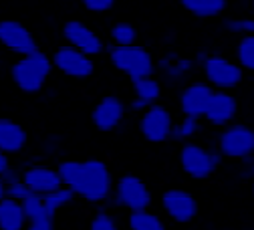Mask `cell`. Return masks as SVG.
<instances>
[{
	"mask_svg": "<svg viewBox=\"0 0 254 230\" xmlns=\"http://www.w3.org/2000/svg\"><path fill=\"white\" fill-rule=\"evenodd\" d=\"M57 170L63 186L71 188L77 198L95 206H101L111 200L115 180L105 159H63L57 163Z\"/></svg>",
	"mask_w": 254,
	"mask_h": 230,
	"instance_id": "cell-1",
	"label": "cell"
},
{
	"mask_svg": "<svg viewBox=\"0 0 254 230\" xmlns=\"http://www.w3.org/2000/svg\"><path fill=\"white\" fill-rule=\"evenodd\" d=\"M53 71H55L53 57H49L47 53L39 49L33 55L18 57L10 65V79L22 93L37 95L45 89V83Z\"/></svg>",
	"mask_w": 254,
	"mask_h": 230,
	"instance_id": "cell-2",
	"label": "cell"
},
{
	"mask_svg": "<svg viewBox=\"0 0 254 230\" xmlns=\"http://www.w3.org/2000/svg\"><path fill=\"white\" fill-rule=\"evenodd\" d=\"M196 63L204 75V81L214 91H232L244 79V69L236 63V59H230L226 55L198 53Z\"/></svg>",
	"mask_w": 254,
	"mask_h": 230,
	"instance_id": "cell-3",
	"label": "cell"
},
{
	"mask_svg": "<svg viewBox=\"0 0 254 230\" xmlns=\"http://www.w3.org/2000/svg\"><path fill=\"white\" fill-rule=\"evenodd\" d=\"M109 61L111 65L123 73L131 83L145 79V77H155L157 73V61L153 53L143 47V45H127V47H111L109 49Z\"/></svg>",
	"mask_w": 254,
	"mask_h": 230,
	"instance_id": "cell-4",
	"label": "cell"
},
{
	"mask_svg": "<svg viewBox=\"0 0 254 230\" xmlns=\"http://www.w3.org/2000/svg\"><path fill=\"white\" fill-rule=\"evenodd\" d=\"M222 161H224V157H222V153L216 148H208L194 140L184 142L178 152V163L182 172L188 178L200 180V182L210 180L218 172Z\"/></svg>",
	"mask_w": 254,
	"mask_h": 230,
	"instance_id": "cell-5",
	"label": "cell"
},
{
	"mask_svg": "<svg viewBox=\"0 0 254 230\" xmlns=\"http://www.w3.org/2000/svg\"><path fill=\"white\" fill-rule=\"evenodd\" d=\"M216 150L230 161L250 159L254 155V129L240 121L222 127L216 136Z\"/></svg>",
	"mask_w": 254,
	"mask_h": 230,
	"instance_id": "cell-6",
	"label": "cell"
},
{
	"mask_svg": "<svg viewBox=\"0 0 254 230\" xmlns=\"http://www.w3.org/2000/svg\"><path fill=\"white\" fill-rule=\"evenodd\" d=\"M111 202L119 208H125L127 212L149 210L153 196L141 178H137L133 174H123L119 180H115Z\"/></svg>",
	"mask_w": 254,
	"mask_h": 230,
	"instance_id": "cell-7",
	"label": "cell"
},
{
	"mask_svg": "<svg viewBox=\"0 0 254 230\" xmlns=\"http://www.w3.org/2000/svg\"><path fill=\"white\" fill-rule=\"evenodd\" d=\"M174 125H176V121H174L172 111L166 105H162V103H155V105L147 107L145 111H141L139 121H137L139 134L149 144L170 142L172 140Z\"/></svg>",
	"mask_w": 254,
	"mask_h": 230,
	"instance_id": "cell-8",
	"label": "cell"
},
{
	"mask_svg": "<svg viewBox=\"0 0 254 230\" xmlns=\"http://www.w3.org/2000/svg\"><path fill=\"white\" fill-rule=\"evenodd\" d=\"M53 57V65L59 73H63L65 77H71L75 81H87L95 75V61L93 57L85 55L83 51L71 47V45H61L57 47V51L51 55Z\"/></svg>",
	"mask_w": 254,
	"mask_h": 230,
	"instance_id": "cell-9",
	"label": "cell"
},
{
	"mask_svg": "<svg viewBox=\"0 0 254 230\" xmlns=\"http://www.w3.org/2000/svg\"><path fill=\"white\" fill-rule=\"evenodd\" d=\"M162 210L176 224H190L200 210L198 198L186 188H168L160 198Z\"/></svg>",
	"mask_w": 254,
	"mask_h": 230,
	"instance_id": "cell-10",
	"label": "cell"
},
{
	"mask_svg": "<svg viewBox=\"0 0 254 230\" xmlns=\"http://www.w3.org/2000/svg\"><path fill=\"white\" fill-rule=\"evenodd\" d=\"M0 45L18 57H26L39 51V43L20 20L2 18L0 20Z\"/></svg>",
	"mask_w": 254,
	"mask_h": 230,
	"instance_id": "cell-11",
	"label": "cell"
},
{
	"mask_svg": "<svg viewBox=\"0 0 254 230\" xmlns=\"http://www.w3.org/2000/svg\"><path fill=\"white\" fill-rule=\"evenodd\" d=\"M236 115H238V99L232 95V91H214L204 107L202 119L208 125L222 129L234 123Z\"/></svg>",
	"mask_w": 254,
	"mask_h": 230,
	"instance_id": "cell-12",
	"label": "cell"
},
{
	"mask_svg": "<svg viewBox=\"0 0 254 230\" xmlns=\"http://www.w3.org/2000/svg\"><path fill=\"white\" fill-rule=\"evenodd\" d=\"M63 37H65V43L83 51L89 57H97L105 51V41L101 39L99 32H95L89 24H85L83 20H67L63 24Z\"/></svg>",
	"mask_w": 254,
	"mask_h": 230,
	"instance_id": "cell-13",
	"label": "cell"
},
{
	"mask_svg": "<svg viewBox=\"0 0 254 230\" xmlns=\"http://www.w3.org/2000/svg\"><path fill=\"white\" fill-rule=\"evenodd\" d=\"M127 115V105L117 95H105L91 111V123L99 131H115Z\"/></svg>",
	"mask_w": 254,
	"mask_h": 230,
	"instance_id": "cell-14",
	"label": "cell"
},
{
	"mask_svg": "<svg viewBox=\"0 0 254 230\" xmlns=\"http://www.w3.org/2000/svg\"><path fill=\"white\" fill-rule=\"evenodd\" d=\"M214 93V89L206 83V81H192L186 83L178 95V107L182 111L184 117H196L202 119L204 107L210 99V95Z\"/></svg>",
	"mask_w": 254,
	"mask_h": 230,
	"instance_id": "cell-15",
	"label": "cell"
},
{
	"mask_svg": "<svg viewBox=\"0 0 254 230\" xmlns=\"http://www.w3.org/2000/svg\"><path fill=\"white\" fill-rule=\"evenodd\" d=\"M198 67L196 59L184 57L176 51H166L164 57L157 63V73H160L162 81L168 85H178L188 81V77L194 73V69Z\"/></svg>",
	"mask_w": 254,
	"mask_h": 230,
	"instance_id": "cell-16",
	"label": "cell"
},
{
	"mask_svg": "<svg viewBox=\"0 0 254 230\" xmlns=\"http://www.w3.org/2000/svg\"><path fill=\"white\" fill-rule=\"evenodd\" d=\"M22 182L28 186V190L39 196H47L63 186V180L59 176V170L53 166H45V163H37V166H28L22 172Z\"/></svg>",
	"mask_w": 254,
	"mask_h": 230,
	"instance_id": "cell-17",
	"label": "cell"
},
{
	"mask_svg": "<svg viewBox=\"0 0 254 230\" xmlns=\"http://www.w3.org/2000/svg\"><path fill=\"white\" fill-rule=\"evenodd\" d=\"M26 144H28V131L20 123L8 117H0V152L16 155L24 152Z\"/></svg>",
	"mask_w": 254,
	"mask_h": 230,
	"instance_id": "cell-18",
	"label": "cell"
},
{
	"mask_svg": "<svg viewBox=\"0 0 254 230\" xmlns=\"http://www.w3.org/2000/svg\"><path fill=\"white\" fill-rule=\"evenodd\" d=\"M162 97V81L155 77H145L139 81H133V99L129 103L131 111H145L147 107L160 103Z\"/></svg>",
	"mask_w": 254,
	"mask_h": 230,
	"instance_id": "cell-19",
	"label": "cell"
},
{
	"mask_svg": "<svg viewBox=\"0 0 254 230\" xmlns=\"http://www.w3.org/2000/svg\"><path fill=\"white\" fill-rule=\"evenodd\" d=\"M28 218L24 214L22 202L14 198L0 200V230H26Z\"/></svg>",
	"mask_w": 254,
	"mask_h": 230,
	"instance_id": "cell-20",
	"label": "cell"
},
{
	"mask_svg": "<svg viewBox=\"0 0 254 230\" xmlns=\"http://www.w3.org/2000/svg\"><path fill=\"white\" fill-rule=\"evenodd\" d=\"M180 6L196 18H218L228 8V0H180Z\"/></svg>",
	"mask_w": 254,
	"mask_h": 230,
	"instance_id": "cell-21",
	"label": "cell"
},
{
	"mask_svg": "<svg viewBox=\"0 0 254 230\" xmlns=\"http://www.w3.org/2000/svg\"><path fill=\"white\" fill-rule=\"evenodd\" d=\"M127 228L129 230H168L164 218L149 210H135L127 214Z\"/></svg>",
	"mask_w": 254,
	"mask_h": 230,
	"instance_id": "cell-22",
	"label": "cell"
},
{
	"mask_svg": "<svg viewBox=\"0 0 254 230\" xmlns=\"http://www.w3.org/2000/svg\"><path fill=\"white\" fill-rule=\"evenodd\" d=\"M43 198H45V210H47V214H49V216H55L61 208L69 206V204L77 198V196H75V192H73L71 188L61 186L59 190H55V192L43 196Z\"/></svg>",
	"mask_w": 254,
	"mask_h": 230,
	"instance_id": "cell-23",
	"label": "cell"
},
{
	"mask_svg": "<svg viewBox=\"0 0 254 230\" xmlns=\"http://www.w3.org/2000/svg\"><path fill=\"white\" fill-rule=\"evenodd\" d=\"M137 28L131 22H115L109 28V39L115 47H127V45H135L137 43Z\"/></svg>",
	"mask_w": 254,
	"mask_h": 230,
	"instance_id": "cell-24",
	"label": "cell"
},
{
	"mask_svg": "<svg viewBox=\"0 0 254 230\" xmlns=\"http://www.w3.org/2000/svg\"><path fill=\"white\" fill-rule=\"evenodd\" d=\"M234 59L244 71L254 73V35L240 37L234 49Z\"/></svg>",
	"mask_w": 254,
	"mask_h": 230,
	"instance_id": "cell-25",
	"label": "cell"
},
{
	"mask_svg": "<svg viewBox=\"0 0 254 230\" xmlns=\"http://www.w3.org/2000/svg\"><path fill=\"white\" fill-rule=\"evenodd\" d=\"M200 129H202V123L200 119L196 117H184L180 123L174 125V131H172V140L176 142H190V140H194L198 134H200Z\"/></svg>",
	"mask_w": 254,
	"mask_h": 230,
	"instance_id": "cell-26",
	"label": "cell"
},
{
	"mask_svg": "<svg viewBox=\"0 0 254 230\" xmlns=\"http://www.w3.org/2000/svg\"><path fill=\"white\" fill-rule=\"evenodd\" d=\"M224 28L230 35H238V37H246V35H254V18H238L232 16L228 20H224Z\"/></svg>",
	"mask_w": 254,
	"mask_h": 230,
	"instance_id": "cell-27",
	"label": "cell"
},
{
	"mask_svg": "<svg viewBox=\"0 0 254 230\" xmlns=\"http://www.w3.org/2000/svg\"><path fill=\"white\" fill-rule=\"evenodd\" d=\"M22 208H24V214H26L28 220H35V218L47 214V210H45V198H43V196H39V194L26 196V198L22 200Z\"/></svg>",
	"mask_w": 254,
	"mask_h": 230,
	"instance_id": "cell-28",
	"label": "cell"
},
{
	"mask_svg": "<svg viewBox=\"0 0 254 230\" xmlns=\"http://www.w3.org/2000/svg\"><path fill=\"white\" fill-rule=\"evenodd\" d=\"M89 230H121L115 216L105 212V210H99L91 218V224H89Z\"/></svg>",
	"mask_w": 254,
	"mask_h": 230,
	"instance_id": "cell-29",
	"label": "cell"
},
{
	"mask_svg": "<svg viewBox=\"0 0 254 230\" xmlns=\"http://www.w3.org/2000/svg\"><path fill=\"white\" fill-rule=\"evenodd\" d=\"M117 0H81V4L87 12H93V14H105L109 10H113Z\"/></svg>",
	"mask_w": 254,
	"mask_h": 230,
	"instance_id": "cell-30",
	"label": "cell"
},
{
	"mask_svg": "<svg viewBox=\"0 0 254 230\" xmlns=\"http://www.w3.org/2000/svg\"><path fill=\"white\" fill-rule=\"evenodd\" d=\"M33 192L28 190V186L20 180V182H16V184H10V186H6V196L8 198H14V200H18V202H22L26 196H30Z\"/></svg>",
	"mask_w": 254,
	"mask_h": 230,
	"instance_id": "cell-31",
	"label": "cell"
},
{
	"mask_svg": "<svg viewBox=\"0 0 254 230\" xmlns=\"http://www.w3.org/2000/svg\"><path fill=\"white\" fill-rule=\"evenodd\" d=\"M26 230H55V216L43 214L35 220H28Z\"/></svg>",
	"mask_w": 254,
	"mask_h": 230,
	"instance_id": "cell-32",
	"label": "cell"
},
{
	"mask_svg": "<svg viewBox=\"0 0 254 230\" xmlns=\"http://www.w3.org/2000/svg\"><path fill=\"white\" fill-rule=\"evenodd\" d=\"M0 178H2V182H4L6 186H10V184H16V182H20V180H22V172H18L16 168H12V166H10V168H8L2 176H0Z\"/></svg>",
	"mask_w": 254,
	"mask_h": 230,
	"instance_id": "cell-33",
	"label": "cell"
},
{
	"mask_svg": "<svg viewBox=\"0 0 254 230\" xmlns=\"http://www.w3.org/2000/svg\"><path fill=\"white\" fill-rule=\"evenodd\" d=\"M8 168H10V155L4 153V152H0V176H2Z\"/></svg>",
	"mask_w": 254,
	"mask_h": 230,
	"instance_id": "cell-34",
	"label": "cell"
},
{
	"mask_svg": "<svg viewBox=\"0 0 254 230\" xmlns=\"http://www.w3.org/2000/svg\"><path fill=\"white\" fill-rule=\"evenodd\" d=\"M244 166H246L248 176H250V180H252V178H254V155H252L250 159H246V161H244Z\"/></svg>",
	"mask_w": 254,
	"mask_h": 230,
	"instance_id": "cell-35",
	"label": "cell"
},
{
	"mask_svg": "<svg viewBox=\"0 0 254 230\" xmlns=\"http://www.w3.org/2000/svg\"><path fill=\"white\" fill-rule=\"evenodd\" d=\"M4 198H6V184L0 178V200H4Z\"/></svg>",
	"mask_w": 254,
	"mask_h": 230,
	"instance_id": "cell-36",
	"label": "cell"
},
{
	"mask_svg": "<svg viewBox=\"0 0 254 230\" xmlns=\"http://www.w3.org/2000/svg\"><path fill=\"white\" fill-rule=\"evenodd\" d=\"M250 190H252V196H254V178L250 180Z\"/></svg>",
	"mask_w": 254,
	"mask_h": 230,
	"instance_id": "cell-37",
	"label": "cell"
},
{
	"mask_svg": "<svg viewBox=\"0 0 254 230\" xmlns=\"http://www.w3.org/2000/svg\"><path fill=\"white\" fill-rule=\"evenodd\" d=\"M250 2H252V10H254V0H250Z\"/></svg>",
	"mask_w": 254,
	"mask_h": 230,
	"instance_id": "cell-38",
	"label": "cell"
}]
</instances>
